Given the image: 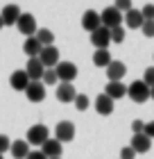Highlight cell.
<instances>
[{
	"label": "cell",
	"mask_w": 154,
	"mask_h": 159,
	"mask_svg": "<svg viewBox=\"0 0 154 159\" xmlns=\"http://www.w3.org/2000/svg\"><path fill=\"white\" fill-rule=\"evenodd\" d=\"M127 96L134 100V102L143 105V102H147V100H150V86L145 84L143 80H136V82H131L127 86Z\"/></svg>",
	"instance_id": "6da1fadb"
},
{
	"label": "cell",
	"mask_w": 154,
	"mask_h": 159,
	"mask_svg": "<svg viewBox=\"0 0 154 159\" xmlns=\"http://www.w3.org/2000/svg\"><path fill=\"white\" fill-rule=\"evenodd\" d=\"M46 139H50V129L43 125V123H36V125H32L27 129V139L25 141L30 143V146H43Z\"/></svg>",
	"instance_id": "7a4b0ae2"
},
{
	"label": "cell",
	"mask_w": 154,
	"mask_h": 159,
	"mask_svg": "<svg viewBox=\"0 0 154 159\" xmlns=\"http://www.w3.org/2000/svg\"><path fill=\"white\" fill-rule=\"evenodd\" d=\"M100 20L109 30H111V27H118V25H122V11H118L116 7H104V9L100 11Z\"/></svg>",
	"instance_id": "3957f363"
},
{
	"label": "cell",
	"mask_w": 154,
	"mask_h": 159,
	"mask_svg": "<svg viewBox=\"0 0 154 159\" xmlns=\"http://www.w3.org/2000/svg\"><path fill=\"white\" fill-rule=\"evenodd\" d=\"M55 139L61 141V143H70L73 139H75V125H73L70 120L57 123V127H55Z\"/></svg>",
	"instance_id": "277c9868"
},
{
	"label": "cell",
	"mask_w": 154,
	"mask_h": 159,
	"mask_svg": "<svg viewBox=\"0 0 154 159\" xmlns=\"http://www.w3.org/2000/svg\"><path fill=\"white\" fill-rule=\"evenodd\" d=\"M39 61L43 64L46 68H55L57 64H59V50H57L55 46H43L41 52H39Z\"/></svg>",
	"instance_id": "5b68a950"
},
{
	"label": "cell",
	"mask_w": 154,
	"mask_h": 159,
	"mask_svg": "<svg viewBox=\"0 0 154 159\" xmlns=\"http://www.w3.org/2000/svg\"><path fill=\"white\" fill-rule=\"evenodd\" d=\"M55 70H57L59 82H73V80L77 77V66L73 61H59L55 66Z\"/></svg>",
	"instance_id": "8992f818"
},
{
	"label": "cell",
	"mask_w": 154,
	"mask_h": 159,
	"mask_svg": "<svg viewBox=\"0 0 154 159\" xmlns=\"http://www.w3.org/2000/svg\"><path fill=\"white\" fill-rule=\"evenodd\" d=\"M16 27H18L20 34H25V37H34L36 30H39V27H36V18L32 16V14H20Z\"/></svg>",
	"instance_id": "52a82bcc"
},
{
	"label": "cell",
	"mask_w": 154,
	"mask_h": 159,
	"mask_svg": "<svg viewBox=\"0 0 154 159\" xmlns=\"http://www.w3.org/2000/svg\"><path fill=\"white\" fill-rule=\"evenodd\" d=\"M91 43L95 46V50L98 48H109V43H111V30L104 25H100L95 32H91Z\"/></svg>",
	"instance_id": "ba28073f"
},
{
	"label": "cell",
	"mask_w": 154,
	"mask_h": 159,
	"mask_svg": "<svg viewBox=\"0 0 154 159\" xmlns=\"http://www.w3.org/2000/svg\"><path fill=\"white\" fill-rule=\"evenodd\" d=\"M25 73L32 82H41L43 73H46V66L39 61V57H30V59H27V66H25Z\"/></svg>",
	"instance_id": "9c48e42d"
},
{
	"label": "cell",
	"mask_w": 154,
	"mask_h": 159,
	"mask_svg": "<svg viewBox=\"0 0 154 159\" xmlns=\"http://www.w3.org/2000/svg\"><path fill=\"white\" fill-rule=\"evenodd\" d=\"M25 96L30 102H43L46 100V84L43 82H30L25 89Z\"/></svg>",
	"instance_id": "30bf717a"
},
{
	"label": "cell",
	"mask_w": 154,
	"mask_h": 159,
	"mask_svg": "<svg viewBox=\"0 0 154 159\" xmlns=\"http://www.w3.org/2000/svg\"><path fill=\"white\" fill-rule=\"evenodd\" d=\"M75 98H77V91L73 86V82H59V86H57V100L59 102H75Z\"/></svg>",
	"instance_id": "8fae6325"
},
{
	"label": "cell",
	"mask_w": 154,
	"mask_h": 159,
	"mask_svg": "<svg viewBox=\"0 0 154 159\" xmlns=\"http://www.w3.org/2000/svg\"><path fill=\"white\" fill-rule=\"evenodd\" d=\"M100 25H102V20H100V11H95V9H86V11H84V16H82V27H84L86 32H95Z\"/></svg>",
	"instance_id": "7c38bea8"
},
{
	"label": "cell",
	"mask_w": 154,
	"mask_h": 159,
	"mask_svg": "<svg viewBox=\"0 0 154 159\" xmlns=\"http://www.w3.org/2000/svg\"><path fill=\"white\" fill-rule=\"evenodd\" d=\"M127 75V66H125L122 61H111L107 66V77H109V82H122V77Z\"/></svg>",
	"instance_id": "4fadbf2b"
},
{
	"label": "cell",
	"mask_w": 154,
	"mask_h": 159,
	"mask_svg": "<svg viewBox=\"0 0 154 159\" xmlns=\"http://www.w3.org/2000/svg\"><path fill=\"white\" fill-rule=\"evenodd\" d=\"M122 20H125V25H127L129 30H141V25L145 23V18H143L141 9H134V7H131L129 11H125Z\"/></svg>",
	"instance_id": "5bb4252c"
},
{
	"label": "cell",
	"mask_w": 154,
	"mask_h": 159,
	"mask_svg": "<svg viewBox=\"0 0 154 159\" xmlns=\"http://www.w3.org/2000/svg\"><path fill=\"white\" fill-rule=\"evenodd\" d=\"M30 82H32V80L27 77L25 68H23V70H14L11 77H9V84H11V89H14V91H25Z\"/></svg>",
	"instance_id": "9a60e30c"
},
{
	"label": "cell",
	"mask_w": 154,
	"mask_h": 159,
	"mask_svg": "<svg viewBox=\"0 0 154 159\" xmlns=\"http://www.w3.org/2000/svg\"><path fill=\"white\" fill-rule=\"evenodd\" d=\"M20 7L18 5H7L2 11H0V16H2V23L5 25H16L18 23V18H20Z\"/></svg>",
	"instance_id": "2e32d148"
},
{
	"label": "cell",
	"mask_w": 154,
	"mask_h": 159,
	"mask_svg": "<svg viewBox=\"0 0 154 159\" xmlns=\"http://www.w3.org/2000/svg\"><path fill=\"white\" fill-rule=\"evenodd\" d=\"M64 143L61 141H57V139H46V143L41 146V152L46 155L48 159L50 157H61V152H64Z\"/></svg>",
	"instance_id": "e0dca14e"
},
{
	"label": "cell",
	"mask_w": 154,
	"mask_h": 159,
	"mask_svg": "<svg viewBox=\"0 0 154 159\" xmlns=\"http://www.w3.org/2000/svg\"><path fill=\"white\" fill-rule=\"evenodd\" d=\"M95 111L102 114V116H109V114H113V100L107 96V93H100L98 98H95Z\"/></svg>",
	"instance_id": "ac0fdd59"
},
{
	"label": "cell",
	"mask_w": 154,
	"mask_h": 159,
	"mask_svg": "<svg viewBox=\"0 0 154 159\" xmlns=\"http://www.w3.org/2000/svg\"><path fill=\"white\" fill-rule=\"evenodd\" d=\"M131 148L136 150V155L138 152L143 155V152H147V150L152 148V139L147 134H143V132L141 134H134V136H131Z\"/></svg>",
	"instance_id": "d6986e66"
},
{
	"label": "cell",
	"mask_w": 154,
	"mask_h": 159,
	"mask_svg": "<svg viewBox=\"0 0 154 159\" xmlns=\"http://www.w3.org/2000/svg\"><path fill=\"white\" fill-rule=\"evenodd\" d=\"M113 59H111V52H109V48H98L93 52V64L98 68H107L109 64H111Z\"/></svg>",
	"instance_id": "ffe728a7"
},
{
	"label": "cell",
	"mask_w": 154,
	"mask_h": 159,
	"mask_svg": "<svg viewBox=\"0 0 154 159\" xmlns=\"http://www.w3.org/2000/svg\"><path fill=\"white\" fill-rule=\"evenodd\" d=\"M11 157L14 159H25L27 155H30V143H27L25 139H18V141H14L11 143Z\"/></svg>",
	"instance_id": "44dd1931"
},
{
	"label": "cell",
	"mask_w": 154,
	"mask_h": 159,
	"mask_svg": "<svg viewBox=\"0 0 154 159\" xmlns=\"http://www.w3.org/2000/svg\"><path fill=\"white\" fill-rule=\"evenodd\" d=\"M104 93H107L111 100H118V98H122V96H127V86H125L122 82H109L107 89H104Z\"/></svg>",
	"instance_id": "7402d4cb"
},
{
	"label": "cell",
	"mask_w": 154,
	"mask_h": 159,
	"mask_svg": "<svg viewBox=\"0 0 154 159\" xmlns=\"http://www.w3.org/2000/svg\"><path fill=\"white\" fill-rule=\"evenodd\" d=\"M41 48H43V46L39 43V39H36V37H27L25 43H23V52H25L27 57H39Z\"/></svg>",
	"instance_id": "603a6c76"
},
{
	"label": "cell",
	"mask_w": 154,
	"mask_h": 159,
	"mask_svg": "<svg viewBox=\"0 0 154 159\" xmlns=\"http://www.w3.org/2000/svg\"><path fill=\"white\" fill-rule=\"evenodd\" d=\"M34 37L39 39L41 46H52V43H55V34H52V30H48V27H41V30H36Z\"/></svg>",
	"instance_id": "cb8c5ba5"
},
{
	"label": "cell",
	"mask_w": 154,
	"mask_h": 159,
	"mask_svg": "<svg viewBox=\"0 0 154 159\" xmlns=\"http://www.w3.org/2000/svg\"><path fill=\"white\" fill-rule=\"evenodd\" d=\"M41 82L46 84V86H55L57 82H59V77H57V70H55V68H46V73H43Z\"/></svg>",
	"instance_id": "d4e9b609"
},
{
	"label": "cell",
	"mask_w": 154,
	"mask_h": 159,
	"mask_svg": "<svg viewBox=\"0 0 154 159\" xmlns=\"http://www.w3.org/2000/svg\"><path fill=\"white\" fill-rule=\"evenodd\" d=\"M89 105H91L89 96H84V93H77V98H75V107H77V111H86V109H89Z\"/></svg>",
	"instance_id": "484cf974"
},
{
	"label": "cell",
	"mask_w": 154,
	"mask_h": 159,
	"mask_svg": "<svg viewBox=\"0 0 154 159\" xmlns=\"http://www.w3.org/2000/svg\"><path fill=\"white\" fill-rule=\"evenodd\" d=\"M125 27L122 25H118V27H111V43H122L125 41Z\"/></svg>",
	"instance_id": "4316f807"
},
{
	"label": "cell",
	"mask_w": 154,
	"mask_h": 159,
	"mask_svg": "<svg viewBox=\"0 0 154 159\" xmlns=\"http://www.w3.org/2000/svg\"><path fill=\"white\" fill-rule=\"evenodd\" d=\"M141 32H143L147 39H152V37H154V20H145V23L141 25Z\"/></svg>",
	"instance_id": "83f0119b"
},
{
	"label": "cell",
	"mask_w": 154,
	"mask_h": 159,
	"mask_svg": "<svg viewBox=\"0 0 154 159\" xmlns=\"http://www.w3.org/2000/svg\"><path fill=\"white\" fill-rule=\"evenodd\" d=\"M143 82L150 86H154V66H150V68H145V73H143Z\"/></svg>",
	"instance_id": "f1b7e54d"
},
{
	"label": "cell",
	"mask_w": 154,
	"mask_h": 159,
	"mask_svg": "<svg viewBox=\"0 0 154 159\" xmlns=\"http://www.w3.org/2000/svg\"><path fill=\"white\" fill-rule=\"evenodd\" d=\"M141 14H143V18H145V20H154V5L147 2V5H145L143 9H141Z\"/></svg>",
	"instance_id": "f546056e"
},
{
	"label": "cell",
	"mask_w": 154,
	"mask_h": 159,
	"mask_svg": "<svg viewBox=\"0 0 154 159\" xmlns=\"http://www.w3.org/2000/svg\"><path fill=\"white\" fill-rule=\"evenodd\" d=\"M113 7H116L118 11H129V9H131V0H116Z\"/></svg>",
	"instance_id": "4dcf8cb0"
},
{
	"label": "cell",
	"mask_w": 154,
	"mask_h": 159,
	"mask_svg": "<svg viewBox=\"0 0 154 159\" xmlns=\"http://www.w3.org/2000/svg\"><path fill=\"white\" fill-rule=\"evenodd\" d=\"M11 148V141H9V136L7 134H0V155L7 152V150Z\"/></svg>",
	"instance_id": "1f68e13d"
},
{
	"label": "cell",
	"mask_w": 154,
	"mask_h": 159,
	"mask_svg": "<svg viewBox=\"0 0 154 159\" xmlns=\"http://www.w3.org/2000/svg\"><path fill=\"white\" fill-rule=\"evenodd\" d=\"M134 157H136V150L131 148V146H127V148L120 150V159H134Z\"/></svg>",
	"instance_id": "d6a6232c"
},
{
	"label": "cell",
	"mask_w": 154,
	"mask_h": 159,
	"mask_svg": "<svg viewBox=\"0 0 154 159\" xmlns=\"http://www.w3.org/2000/svg\"><path fill=\"white\" fill-rule=\"evenodd\" d=\"M131 129H134V134H141L145 129V123L143 120H134V123H131Z\"/></svg>",
	"instance_id": "836d02e7"
},
{
	"label": "cell",
	"mask_w": 154,
	"mask_h": 159,
	"mask_svg": "<svg viewBox=\"0 0 154 159\" xmlns=\"http://www.w3.org/2000/svg\"><path fill=\"white\" fill-rule=\"evenodd\" d=\"M143 134H147L150 139H154V120H150V123H145V129H143Z\"/></svg>",
	"instance_id": "e575fe53"
},
{
	"label": "cell",
	"mask_w": 154,
	"mask_h": 159,
	"mask_svg": "<svg viewBox=\"0 0 154 159\" xmlns=\"http://www.w3.org/2000/svg\"><path fill=\"white\" fill-rule=\"evenodd\" d=\"M25 159H48L46 155L41 152V150H30V155H27Z\"/></svg>",
	"instance_id": "d590c367"
},
{
	"label": "cell",
	"mask_w": 154,
	"mask_h": 159,
	"mask_svg": "<svg viewBox=\"0 0 154 159\" xmlns=\"http://www.w3.org/2000/svg\"><path fill=\"white\" fill-rule=\"evenodd\" d=\"M150 98L154 100V86H152V89H150Z\"/></svg>",
	"instance_id": "8d00e7d4"
},
{
	"label": "cell",
	"mask_w": 154,
	"mask_h": 159,
	"mask_svg": "<svg viewBox=\"0 0 154 159\" xmlns=\"http://www.w3.org/2000/svg\"><path fill=\"white\" fill-rule=\"evenodd\" d=\"M2 27H5V23H2V16H0V30H2Z\"/></svg>",
	"instance_id": "74e56055"
},
{
	"label": "cell",
	"mask_w": 154,
	"mask_h": 159,
	"mask_svg": "<svg viewBox=\"0 0 154 159\" xmlns=\"http://www.w3.org/2000/svg\"><path fill=\"white\" fill-rule=\"evenodd\" d=\"M50 159H61V157H50Z\"/></svg>",
	"instance_id": "f35d334b"
},
{
	"label": "cell",
	"mask_w": 154,
	"mask_h": 159,
	"mask_svg": "<svg viewBox=\"0 0 154 159\" xmlns=\"http://www.w3.org/2000/svg\"><path fill=\"white\" fill-rule=\"evenodd\" d=\"M0 159H5V157H2V155H0Z\"/></svg>",
	"instance_id": "ab89813d"
}]
</instances>
